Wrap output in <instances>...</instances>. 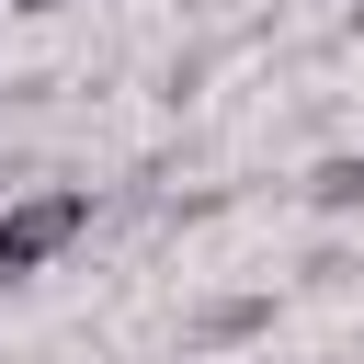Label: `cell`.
Here are the masks:
<instances>
[{"mask_svg": "<svg viewBox=\"0 0 364 364\" xmlns=\"http://www.w3.org/2000/svg\"><path fill=\"white\" fill-rule=\"evenodd\" d=\"M262 330H273V296H216V307L193 318V341H205V353H228V341H262Z\"/></svg>", "mask_w": 364, "mask_h": 364, "instance_id": "2", "label": "cell"}, {"mask_svg": "<svg viewBox=\"0 0 364 364\" xmlns=\"http://www.w3.org/2000/svg\"><path fill=\"white\" fill-rule=\"evenodd\" d=\"M307 193H318L330 216H353V205H364V159H318V182H307Z\"/></svg>", "mask_w": 364, "mask_h": 364, "instance_id": "3", "label": "cell"}, {"mask_svg": "<svg viewBox=\"0 0 364 364\" xmlns=\"http://www.w3.org/2000/svg\"><path fill=\"white\" fill-rule=\"evenodd\" d=\"M0 205H11V182H0Z\"/></svg>", "mask_w": 364, "mask_h": 364, "instance_id": "5", "label": "cell"}, {"mask_svg": "<svg viewBox=\"0 0 364 364\" xmlns=\"http://www.w3.org/2000/svg\"><path fill=\"white\" fill-rule=\"evenodd\" d=\"M91 239V193L80 182H46V193H11L0 205V284H34L57 250Z\"/></svg>", "mask_w": 364, "mask_h": 364, "instance_id": "1", "label": "cell"}, {"mask_svg": "<svg viewBox=\"0 0 364 364\" xmlns=\"http://www.w3.org/2000/svg\"><path fill=\"white\" fill-rule=\"evenodd\" d=\"M11 11H80V0H11Z\"/></svg>", "mask_w": 364, "mask_h": 364, "instance_id": "4", "label": "cell"}]
</instances>
